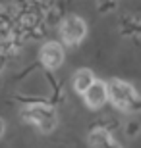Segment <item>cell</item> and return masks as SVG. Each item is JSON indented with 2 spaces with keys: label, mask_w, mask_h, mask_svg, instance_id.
Returning a JSON list of instances; mask_svg holds the SVG:
<instances>
[{
  "label": "cell",
  "mask_w": 141,
  "mask_h": 148,
  "mask_svg": "<svg viewBox=\"0 0 141 148\" xmlns=\"http://www.w3.org/2000/svg\"><path fill=\"white\" fill-rule=\"evenodd\" d=\"M106 88H108V100L118 110H124V112L141 110V98L137 96L135 88L131 87L130 83L120 81V79H112L106 85Z\"/></svg>",
  "instance_id": "cell-1"
},
{
  "label": "cell",
  "mask_w": 141,
  "mask_h": 148,
  "mask_svg": "<svg viewBox=\"0 0 141 148\" xmlns=\"http://www.w3.org/2000/svg\"><path fill=\"white\" fill-rule=\"evenodd\" d=\"M23 119H27L29 123L37 125L43 133H50L56 127V112L43 104L29 106V108L23 110Z\"/></svg>",
  "instance_id": "cell-2"
},
{
  "label": "cell",
  "mask_w": 141,
  "mask_h": 148,
  "mask_svg": "<svg viewBox=\"0 0 141 148\" xmlns=\"http://www.w3.org/2000/svg\"><path fill=\"white\" fill-rule=\"evenodd\" d=\"M85 33H87V25L81 17H77V16L66 17L64 21H62V25H60V37H62V40L66 44L79 42L85 37Z\"/></svg>",
  "instance_id": "cell-3"
},
{
  "label": "cell",
  "mask_w": 141,
  "mask_h": 148,
  "mask_svg": "<svg viewBox=\"0 0 141 148\" xmlns=\"http://www.w3.org/2000/svg\"><path fill=\"white\" fill-rule=\"evenodd\" d=\"M83 98H85V104L91 108V110H97L101 106L108 100V88H106V83L103 81H95L89 87L85 94H83Z\"/></svg>",
  "instance_id": "cell-4"
},
{
  "label": "cell",
  "mask_w": 141,
  "mask_h": 148,
  "mask_svg": "<svg viewBox=\"0 0 141 148\" xmlns=\"http://www.w3.org/2000/svg\"><path fill=\"white\" fill-rule=\"evenodd\" d=\"M41 62L49 69H56L64 62V48L58 42H47L41 48Z\"/></svg>",
  "instance_id": "cell-5"
},
{
  "label": "cell",
  "mask_w": 141,
  "mask_h": 148,
  "mask_svg": "<svg viewBox=\"0 0 141 148\" xmlns=\"http://www.w3.org/2000/svg\"><path fill=\"white\" fill-rule=\"evenodd\" d=\"M93 83H95V75H93L91 69H79L74 77V87L79 94H85Z\"/></svg>",
  "instance_id": "cell-6"
},
{
  "label": "cell",
  "mask_w": 141,
  "mask_h": 148,
  "mask_svg": "<svg viewBox=\"0 0 141 148\" xmlns=\"http://www.w3.org/2000/svg\"><path fill=\"white\" fill-rule=\"evenodd\" d=\"M89 140H91V146L93 148H120L118 144L112 143L110 135L104 131V129H97V131H93L91 137H89Z\"/></svg>",
  "instance_id": "cell-7"
},
{
  "label": "cell",
  "mask_w": 141,
  "mask_h": 148,
  "mask_svg": "<svg viewBox=\"0 0 141 148\" xmlns=\"http://www.w3.org/2000/svg\"><path fill=\"white\" fill-rule=\"evenodd\" d=\"M4 131H6V125H4V121L0 119V137H2V135H4Z\"/></svg>",
  "instance_id": "cell-8"
}]
</instances>
